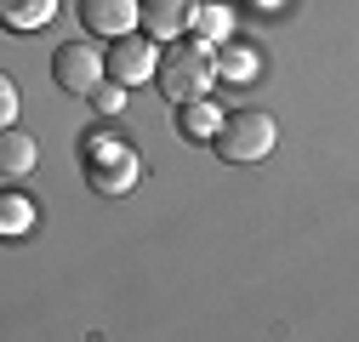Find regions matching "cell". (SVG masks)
Masks as SVG:
<instances>
[{
  "label": "cell",
  "mask_w": 359,
  "mask_h": 342,
  "mask_svg": "<svg viewBox=\"0 0 359 342\" xmlns=\"http://www.w3.org/2000/svg\"><path fill=\"white\" fill-rule=\"evenodd\" d=\"M251 74H257V52L240 46V40H222V46H217V80L251 86Z\"/></svg>",
  "instance_id": "8fae6325"
},
{
  "label": "cell",
  "mask_w": 359,
  "mask_h": 342,
  "mask_svg": "<svg viewBox=\"0 0 359 342\" xmlns=\"http://www.w3.org/2000/svg\"><path fill=\"white\" fill-rule=\"evenodd\" d=\"M194 6H200V0H143V34L171 46V34H189L194 29Z\"/></svg>",
  "instance_id": "52a82bcc"
},
{
  "label": "cell",
  "mask_w": 359,
  "mask_h": 342,
  "mask_svg": "<svg viewBox=\"0 0 359 342\" xmlns=\"http://www.w3.org/2000/svg\"><path fill=\"white\" fill-rule=\"evenodd\" d=\"M160 74V52H154V40L149 34H126V40H109V80L114 86H143Z\"/></svg>",
  "instance_id": "5b68a950"
},
{
  "label": "cell",
  "mask_w": 359,
  "mask_h": 342,
  "mask_svg": "<svg viewBox=\"0 0 359 342\" xmlns=\"http://www.w3.org/2000/svg\"><path fill=\"white\" fill-rule=\"evenodd\" d=\"M92 109H97L103 120H109V114H120V109H126V86H114V80H103L97 92H92Z\"/></svg>",
  "instance_id": "5bb4252c"
},
{
  "label": "cell",
  "mask_w": 359,
  "mask_h": 342,
  "mask_svg": "<svg viewBox=\"0 0 359 342\" xmlns=\"http://www.w3.org/2000/svg\"><path fill=\"white\" fill-rule=\"evenodd\" d=\"M211 80H217V63H211L200 46H189V40H171V46L160 52L154 86H160L165 103H194V97H205Z\"/></svg>",
  "instance_id": "6da1fadb"
},
{
  "label": "cell",
  "mask_w": 359,
  "mask_h": 342,
  "mask_svg": "<svg viewBox=\"0 0 359 342\" xmlns=\"http://www.w3.org/2000/svg\"><path fill=\"white\" fill-rule=\"evenodd\" d=\"M57 18V0H0V23L29 34V29H46Z\"/></svg>",
  "instance_id": "9c48e42d"
},
{
  "label": "cell",
  "mask_w": 359,
  "mask_h": 342,
  "mask_svg": "<svg viewBox=\"0 0 359 342\" xmlns=\"http://www.w3.org/2000/svg\"><path fill=\"white\" fill-rule=\"evenodd\" d=\"M280 137V125L274 114H262V109H234L229 120H222V132H217V160H229V165H257L268 149H274Z\"/></svg>",
  "instance_id": "3957f363"
},
{
  "label": "cell",
  "mask_w": 359,
  "mask_h": 342,
  "mask_svg": "<svg viewBox=\"0 0 359 342\" xmlns=\"http://www.w3.org/2000/svg\"><path fill=\"white\" fill-rule=\"evenodd\" d=\"M183 109V137L189 143H217V132H222V120L229 114H217V103L211 97H194V103H177Z\"/></svg>",
  "instance_id": "30bf717a"
},
{
  "label": "cell",
  "mask_w": 359,
  "mask_h": 342,
  "mask_svg": "<svg viewBox=\"0 0 359 342\" xmlns=\"http://www.w3.org/2000/svg\"><path fill=\"white\" fill-rule=\"evenodd\" d=\"M18 120V86H12V74H0V125H12Z\"/></svg>",
  "instance_id": "9a60e30c"
},
{
  "label": "cell",
  "mask_w": 359,
  "mask_h": 342,
  "mask_svg": "<svg viewBox=\"0 0 359 342\" xmlns=\"http://www.w3.org/2000/svg\"><path fill=\"white\" fill-rule=\"evenodd\" d=\"M103 74H109V52L86 46V40H69V46L52 52V80L63 92H74V97H92L103 86Z\"/></svg>",
  "instance_id": "277c9868"
},
{
  "label": "cell",
  "mask_w": 359,
  "mask_h": 342,
  "mask_svg": "<svg viewBox=\"0 0 359 342\" xmlns=\"http://www.w3.org/2000/svg\"><path fill=\"white\" fill-rule=\"evenodd\" d=\"M80 154H86V183H92L97 194H126V189H137V177H143V160L131 154L114 132H92L80 143Z\"/></svg>",
  "instance_id": "7a4b0ae2"
},
{
  "label": "cell",
  "mask_w": 359,
  "mask_h": 342,
  "mask_svg": "<svg viewBox=\"0 0 359 342\" xmlns=\"http://www.w3.org/2000/svg\"><path fill=\"white\" fill-rule=\"evenodd\" d=\"M80 29L86 34H109V40H126L143 29V0H80Z\"/></svg>",
  "instance_id": "8992f818"
},
{
  "label": "cell",
  "mask_w": 359,
  "mask_h": 342,
  "mask_svg": "<svg viewBox=\"0 0 359 342\" xmlns=\"http://www.w3.org/2000/svg\"><path fill=\"white\" fill-rule=\"evenodd\" d=\"M34 217H40L34 200H23V194L6 189V200H0V228H6V234H23V228H34Z\"/></svg>",
  "instance_id": "4fadbf2b"
},
{
  "label": "cell",
  "mask_w": 359,
  "mask_h": 342,
  "mask_svg": "<svg viewBox=\"0 0 359 342\" xmlns=\"http://www.w3.org/2000/svg\"><path fill=\"white\" fill-rule=\"evenodd\" d=\"M34 160H40L34 137H29V132H18V125H6V132H0V177H6V183L29 177V171H34Z\"/></svg>",
  "instance_id": "ba28073f"
},
{
  "label": "cell",
  "mask_w": 359,
  "mask_h": 342,
  "mask_svg": "<svg viewBox=\"0 0 359 342\" xmlns=\"http://www.w3.org/2000/svg\"><path fill=\"white\" fill-rule=\"evenodd\" d=\"M194 29L222 46V40L234 34V18H229V6H222V0H211V6H194Z\"/></svg>",
  "instance_id": "7c38bea8"
}]
</instances>
